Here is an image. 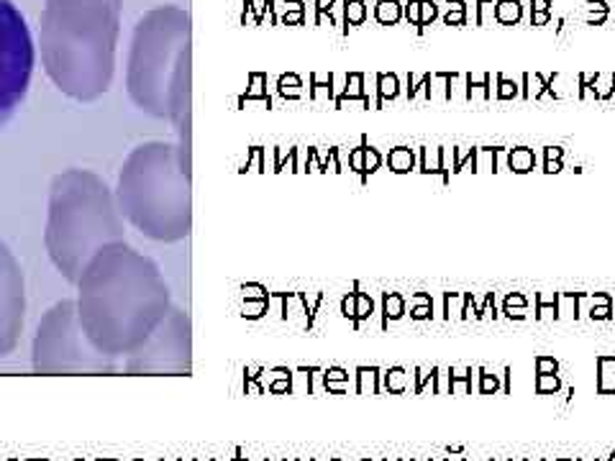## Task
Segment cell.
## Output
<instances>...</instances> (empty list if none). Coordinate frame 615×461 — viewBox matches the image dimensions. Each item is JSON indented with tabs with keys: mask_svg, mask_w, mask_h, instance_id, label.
I'll return each mask as SVG.
<instances>
[{
	"mask_svg": "<svg viewBox=\"0 0 615 461\" xmlns=\"http://www.w3.org/2000/svg\"><path fill=\"white\" fill-rule=\"evenodd\" d=\"M75 287L82 331L111 359L136 351L172 308L170 287L156 262L126 241L92 256Z\"/></svg>",
	"mask_w": 615,
	"mask_h": 461,
	"instance_id": "1",
	"label": "cell"
},
{
	"mask_svg": "<svg viewBox=\"0 0 615 461\" xmlns=\"http://www.w3.org/2000/svg\"><path fill=\"white\" fill-rule=\"evenodd\" d=\"M118 36L120 8L111 0H44L36 49L62 95L95 103L113 85Z\"/></svg>",
	"mask_w": 615,
	"mask_h": 461,
	"instance_id": "2",
	"label": "cell"
},
{
	"mask_svg": "<svg viewBox=\"0 0 615 461\" xmlns=\"http://www.w3.org/2000/svg\"><path fill=\"white\" fill-rule=\"evenodd\" d=\"M126 220L116 190L92 170H64L51 177L44 220V248L54 270L77 284L90 259L111 244L126 241Z\"/></svg>",
	"mask_w": 615,
	"mask_h": 461,
	"instance_id": "3",
	"label": "cell"
},
{
	"mask_svg": "<svg viewBox=\"0 0 615 461\" xmlns=\"http://www.w3.org/2000/svg\"><path fill=\"white\" fill-rule=\"evenodd\" d=\"M116 203L128 226L156 244L185 241L192 231L190 177L177 144L144 141L128 151L116 179Z\"/></svg>",
	"mask_w": 615,
	"mask_h": 461,
	"instance_id": "4",
	"label": "cell"
},
{
	"mask_svg": "<svg viewBox=\"0 0 615 461\" xmlns=\"http://www.w3.org/2000/svg\"><path fill=\"white\" fill-rule=\"evenodd\" d=\"M190 49V15L180 6H156L136 21L126 54V92L142 113L170 118V87L182 51Z\"/></svg>",
	"mask_w": 615,
	"mask_h": 461,
	"instance_id": "5",
	"label": "cell"
},
{
	"mask_svg": "<svg viewBox=\"0 0 615 461\" xmlns=\"http://www.w3.org/2000/svg\"><path fill=\"white\" fill-rule=\"evenodd\" d=\"M31 364L39 374H108L116 364L92 346L80 323L75 300H59L39 320L31 346Z\"/></svg>",
	"mask_w": 615,
	"mask_h": 461,
	"instance_id": "6",
	"label": "cell"
},
{
	"mask_svg": "<svg viewBox=\"0 0 615 461\" xmlns=\"http://www.w3.org/2000/svg\"><path fill=\"white\" fill-rule=\"evenodd\" d=\"M36 67V42L13 0H0V128L29 95Z\"/></svg>",
	"mask_w": 615,
	"mask_h": 461,
	"instance_id": "7",
	"label": "cell"
},
{
	"mask_svg": "<svg viewBox=\"0 0 615 461\" xmlns=\"http://www.w3.org/2000/svg\"><path fill=\"white\" fill-rule=\"evenodd\" d=\"M190 318L182 308L172 305L154 334L126 356L131 374H190Z\"/></svg>",
	"mask_w": 615,
	"mask_h": 461,
	"instance_id": "8",
	"label": "cell"
},
{
	"mask_svg": "<svg viewBox=\"0 0 615 461\" xmlns=\"http://www.w3.org/2000/svg\"><path fill=\"white\" fill-rule=\"evenodd\" d=\"M26 323V279L13 248L0 241V359L15 351Z\"/></svg>",
	"mask_w": 615,
	"mask_h": 461,
	"instance_id": "9",
	"label": "cell"
},
{
	"mask_svg": "<svg viewBox=\"0 0 615 461\" xmlns=\"http://www.w3.org/2000/svg\"><path fill=\"white\" fill-rule=\"evenodd\" d=\"M454 149H446V146H423L421 149V172L423 175H439L441 182L449 184L452 179V170H449V156H452Z\"/></svg>",
	"mask_w": 615,
	"mask_h": 461,
	"instance_id": "10",
	"label": "cell"
},
{
	"mask_svg": "<svg viewBox=\"0 0 615 461\" xmlns=\"http://www.w3.org/2000/svg\"><path fill=\"white\" fill-rule=\"evenodd\" d=\"M538 156L530 146H513L508 149V170L513 175H528V172L536 170Z\"/></svg>",
	"mask_w": 615,
	"mask_h": 461,
	"instance_id": "11",
	"label": "cell"
},
{
	"mask_svg": "<svg viewBox=\"0 0 615 461\" xmlns=\"http://www.w3.org/2000/svg\"><path fill=\"white\" fill-rule=\"evenodd\" d=\"M597 364V395H615V356L600 354Z\"/></svg>",
	"mask_w": 615,
	"mask_h": 461,
	"instance_id": "12",
	"label": "cell"
},
{
	"mask_svg": "<svg viewBox=\"0 0 615 461\" xmlns=\"http://www.w3.org/2000/svg\"><path fill=\"white\" fill-rule=\"evenodd\" d=\"M521 21H523V3L521 0H495V23L518 26Z\"/></svg>",
	"mask_w": 615,
	"mask_h": 461,
	"instance_id": "13",
	"label": "cell"
},
{
	"mask_svg": "<svg viewBox=\"0 0 615 461\" xmlns=\"http://www.w3.org/2000/svg\"><path fill=\"white\" fill-rule=\"evenodd\" d=\"M546 95V77L541 72H523L521 77V98L541 100Z\"/></svg>",
	"mask_w": 615,
	"mask_h": 461,
	"instance_id": "14",
	"label": "cell"
},
{
	"mask_svg": "<svg viewBox=\"0 0 615 461\" xmlns=\"http://www.w3.org/2000/svg\"><path fill=\"white\" fill-rule=\"evenodd\" d=\"M490 82H492V75H490V72H482L480 77H474L472 72H467V103H474V100H492Z\"/></svg>",
	"mask_w": 615,
	"mask_h": 461,
	"instance_id": "15",
	"label": "cell"
},
{
	"mask_svg": "<svg viewBox=\"0 0 615 461\" xmlns=\"http://www.w3.org/2000/svg\"><path fill=\"white\" fill-rule=\"evenodd\" d=\"M387 164H390V170H392V172H397V175H405V172H410L413 167H416V151L408 149V146H397V149L390 151Z\"/></svg>",
	"mask_w": 615,
	"mask_h": 461,
	"instance_id": "16",
	"label": "cell"
},
{
	"mask_svg": "<svg viewBox=\"0 0 615 461\" xmlns=\"http://www.w3.org/2000/svg\"><path fill=\"white\" fill-rule=\"evenodd\" d=\"M592 90H595V100H600V103H608V100H613L615 72H595V75H592Z\"/></svg>",
	"mask_w": 615,
	"mask_h": 461,
	"instance_id": "17",
	"label": "cell"
},
{
	"mask_svg": "<svg viewBox=\"0 0 615 461\" xmlns=\"http://www.w3.org/2000/svg\"><path fill=\"white\" fill-rule=\"evenodd\" d=\"M559 318H580V292H557Z\"/></svg>",
	"mask_w": 615,
	"mask_h": 461,
	"instance_id": "18",
	"label": "cell"
},
{
	"mask_svg": "<svg viewBox=\"0 0 615 461\" xmlns=\"http://www.w3.org/2000/svg\"><path fill=\"white\" fill-rule=\"evenodd\" d=\"M587 15L585 23L587 26H602L610 18V6L608 0H585Z\"/></svg>",
	"mask_w": 615,
	"mask_h": 461,
	"instance_id": "19",
	"label": "cell"
},
{
	"mask_svg": "<svg viewBox=\"0 0 615 461\" xmlns=\"http://www.w3.org/2000/svg\"><path fill=\"white\" fill-rule=\"evenodd\" d=\"M474 172H497V146H477Z\"/></svg>",
	"mask_w": 615,
	"mask_h": 461,
	"instance_id": "20",
	"label": "cell"
},
{
	"mask_svg": "<svg viewBox=\"0 0 615 461\" xmlns=\"http://www.w3.org/2000/svg\"><path fill=\"white\" fill-rule=\"evenodd\" d=\"M444 26H467V3L464 0H446Z\"/></svg>",
	"mask_w": 615,
	"mask_h": 461,
	"instance_id": "21",
	"label": "cell"
},
{
	"mask_svg": "<svg viewBox=\"0 0 615 461\" xmlns=\"http://www.w3.org/2000/svg\"><path fill=\"white\" fill-rule=\"evenodd\" d=\"M428 100H444V103H449V72H431Z\"/></svg>",
	"mask_w": 615,
	"mask_h": 461,
	"instance_id": "22",
	"label": "cell"
},
{
	"mask_svg": "<svg viewBox=\"0 0 615 461\" xmlns=\"http://www.w3.org/2000/svg\"><path fill=\"white\" fill-rule=\"evenodd\" d=\"M516 98H521V82H516V80L505 77L502 72H497L495 100H516Z\"/></svg>",
	"mask_w": 615,
	"mask_h": 461,
	"instance_id": "23",
	"label": "cell"
},
{
	"mask_svg": "<svg viewBox=\"0 0 615 461\" xmlns=\"http://www.w3.org/2000/svg\"><path fill=\"white\" fill-rule=\"evenodd\" d=\"M452 100L467 103V72H449V103Z\"/></svg>",
	"mask_w": 615,
	"mask_h": 461,
	"instance_id": "24",
	"label": "cell"
},
{
	"mask_svg": "<svg viewBox=\"0 0 615 461\" xmlns=\"http://www.w3.org/2000/svg\"><path fill=\"white\" fill-rule=\"evenodd\" d=\"M477 379H480V384H477L480 395H497L500 392V374H492L485 367H480L477 369Z\"/></svg>",
	"mask_w": 615,
	"mask_h": 461,
	"instance_id": "25",
	"label": "cell"
},
{
	"mask_svg": "<svg viewBox=\"0 0 615 461\" xmlns=\"http://www.w3.org/2000/svg\"><path fill=\"white\" fill-rule=\"evenodd\" d=\"M377 15H380L382 23H397L403 18V6L397 0H382L377 6Z\"/></svg>",
	"mask_w": 615,
	"mask_h": 461,
	"instance_id": "26",
	"label": "cell"
},
{
	"mask_svg": "<svg viewBox=\"0 0 615 461\" xmlns=\"http://www.w3.org/2000/svg\"><path fill=\"white\" fill-rule=\"evenodd\" d=\"M536 395H557L561 392V377L559 374H536Z\"/></svg>",
	"mask_w": 615,
	"mask_h": 461,
	"instance_id": "27",
	"label": "cell"
},
{
	"mask_svg": "<svg viewBox=\"0 0 615 461\" xmlns=\"http://www.w3.org/2000/svg\"><path fill=\"white\" fill-rule=\"evenodd\" d=\"M474 151L477 146H454V167H452V175H459L467 164H472V172H474Z\"/></svg>",
	"mask_w": 615,
	"mask_h": 461,
	"instance_id": "28",
	"label": "cell"
},
{
	"mask_svg": "<svg viewBox=\"0 0 615 461\" xmlns=\"http://www.w3.org/2000/svg\"><path fill=\"white\" fill-rule=\"evenodd\" d=\"M405 312V300L397 295V292H387L385 295V318L387 320H397L403 318Z\"/></svg>",
	"mask_w": 615,
	"mask_h": 461,
	"instance_id": "29",
	"label": "cell"
},
{
	"mask_svg": "<svg viewBox=\"0 0 615 461\" xmlns=\"http://www.w3.org/2000/svg\"><path fill=\"white\" fill-rule=\"evenodd\" d=\"M461 300H464V292H444V318H459L461 315Z\"/></svg>",
	"mask_w": 615,
	"mask_h": 461,
	"instance_id": "30",
	"label": "cell"
},
{
	"mask_svg": "<svg viewBox=\"0 0 615 461\" xmlns=\"http://www.w3.org/2000/svg\"><path fill=\"white\" fill-rule=\"evenodd\" d=\"M477 15H474V23L477 26H490L495 21V0H477Z\"/></svg>",
	"mask_w": 615,
	"mask_h": 461,
	"instance_id": "31",
	"label": "cell"
},
{
	"mask_svg": "<svg viewBox=\"0 0 615 461\" xmlns=\"http://www.w3.org/2000/svg\"><path fill=\"white\" fill-rule=\"evenodd\" d=\"M436 18H439V6H436V0H421V26H418V31H423L425 26H431Z\"/></svg>",
	"mask_w": 615,
	"mask_h": 461,
	"instance_id": "32",
	"label": "cell"
},
{
	"mask_svg": "<svg viewBox=\"0 0 615 461\" xmlns=\"http://www.w3.org/2000/svg\"><path fill=\"white\" fill-rule=\"evenodd\" d=\"M405 382H408V374H405V369L395 367L387 372V390L390 392H403L405 390Z\"/></svg>",
	"mask_w": 615,
	"mask_h": 461,
	"instance_id": "33",
	"label": "cell"
},
{
	"mask_svg": "<svg viewBox=\"0 0 615 461\" xmlns=\"http://www.w3.org/2000/svg\"><path fill=\"white\" fill-rule=\"evenodd\" d=\"M400 92V82H397L395 75H382L380 77V95L382 98H397Z\"/></svg>",
	"mask_w": 615,
	"mask_h": 461,
	"instance_id": "34",
	"label": "cell"
},
{
	"mask_svg": "<svg viewBox=\"0 0 615 461\" xmlns=\"http://www.w3.org/2000/svg\"><path fill=\"white\" fill-rule=\"evenodd\" d=\"M533 367H536V374H559V362L554 356H536Z\"/></svg>",
	"mask_w": 615,
	"mask_h": 461,
	"instance_id": "35",
	"label": "cell"
},
{
	"mask_svg": "<svg viewBox=\"0 0 615 461\" xmlns=\"http://www.w3.org/2000/svg\"><path fill=\"white\" fill-rule=\"evenodd\" d=\"M587 318L590 320H613V305H590L587 308Z\"/></svg>",
	"mask_w": 615,
	"mask_h": 461,
	"instance_id": "36",
	"label": "cell"
},
{
	"mask_svg": "<svg viewBox=\"0 0 615 461\" xmlns=\"http://www.w3.org/2000/svg\"><path fill=\"white\" fill-rule=\"evenodd\" d=\"M405 21L410 26H421V0H408L405 3Z\"/></svg>",
	"mask_w": 615,
	"mask_h": 461,
	"instance_id": "37",
	"label": "cell"
},
{
	"mask_svg": "<svg viewBox=\"0 0 615 461\" xmlns=\"http://www.w3.org/2000/svg\"><path fill=\"white\" fill-rule=\"evenodd\" d=\"M502 308H528V298L523 292H508L502 300Z\"/></svg>",
	"mask_w": 615,
	"mask_h": 461,
	"instance_id": "38",
	"label": "cell"
},
{
	"mask_svg": "<svg viewBox=\"0 0 615 461\" xmlns=\"http://www.w3.org/2000/svg\"><path fill=\"white\" fill-rule=\"evenodd\" d=\"M474 315V292H464V300H461V315L459 320H469Z\"/></svg>",
	"mask_w": 615,
	"mask_h": 461,
	"instance_id": "39",
	"label": "cell"
},
{
	"mask_svg": "<svg viewBox=\"0 0 615 461\" xmlns=\"http://www.w3.org/2000/svg\"><path fill=\"white\" fill-rule=\"evenodd\" d=\"M410 318H413V320H433V305L410 308Z\"/></svg>",
	"mask_w": 615,
	"mask_h": 461,
	"instance_id": "40",
	"label": "cell"
},
{
	"mask_svg": "<svg viewBox=\"0 0 615 461\" xmlns=\"http://www.w3.org/2000/svg\"><path fill=\"white\" fill-rule=\"evenodd\" d=\"M502 315L508 320H526L528 318V308H502Z\"/></svg>",
	"mask_w": 615,
	"mask_h": 461,
	"instance_id": "41",
	"label": "cell"
},
{
	"mask_svg": "<svg viewBox=\"0 0 615 461\" xmlns=\"http://www.w3.org/2000/svg\"><path fill=\"white\" fill-rule=\"evenodd\" d=\"M533 305H557V292H536Z\"/></svg>",
	"mask_w": 615,
	"mask_h": 461,
	"instance_id": "42",
	"label": "cell"
},
{
	"mask_svg": "<svg viewBox=\"0 0 615 461\" xmlns=\"http://www.w3.org/2000/svg\"><path fill=\"white\" fill-rule=\"evenodd\" d=\"M541 172H544V175H559V172H564V159H552V162H544V164H541Z\"/></svg>",
	"mask_w": 615,
	"mask_h": 461,
	"instance_id": "43",
	"label": "cell"
},
{
	"mask_svg": "<svg viewBox=\"0 0 615 461\" xmlns=\"http://www.w3.org/2000/svg\"><path fill=\"white\" fill-rule=\"evenodd\" d=\"M552 23V11H544V13H530V26H549Z\"/></svg>",
	"mask_w": 615,
	"mask_h": 461,
	"instance_id": "44",
	"label": "cell"
},
{
	"mask_svg": "<svg viewBox=\"0 0 615 461\" xmlns=\"http://www.w3.org/2000/svg\"><path fill=\"white\" fill-rule=\"evenodd\" d=\"M416 305H433V298L428 292H416V295L410 298V308H416Z\"/></svg>",
	"mask_w": 615,
	"mask_h": 461,
	"instance_id": "45",
	"label": "cell"
},
{
	"mask_svg": "<svg viewBox=\"0 0 615 461\" xmlns=\"http://www.w3.org/2000/svg\"><path fill=\"white\" fill-rule=\"evenodd\" d=\"M566 151L561 146H544V162H552V159H564Z\"/></svg>",
	"mask_w": 615,
	"mask_h": 461,
	"instance_id": "46",
	"label": "cell"
},
{
	"mask_svg": "<svg viewBox=\"0 0 615 461\" xmlns=\"http://www.w3.org/2000/svg\"><path fill=\"white\" fill-rule=\"evenodd\" d=\"M552 0H530L528 8H530V13H544V11H552Z\"/></svg>",
	"mask_w": 615,
	"mask_h": 461,
	"instance_id": "47",
	"label": "cell"
},
{
	"mask_svg": "<svg viewBox=\"0 0 615 461\" xmlns=\"http://www.w3.org/2000/svg\"><path fill=\"white\" fill-rule=\"evenodd\" d=\"M361 15H364V8H361L359 0L349 3V18H352V21H361Z\"/></svg>",
	"mask_w": 615,
	"mask_h": 461,
	"instance_id": "48",
	"label": "cell"
},
{
	"mask_svg": "<svg viewBox=\"0 0 615 461\" xmlns=\"http://www.w3.org/2000/svg\"><path fill=\"white\" fill-rule=\"evenodd\" d=\"M364 162H367V170H377L380 167V154L375 149H369L367 156H364Z\"/></svg>",
	"mask_w": 615,
	"mask_h": 461,
	"instance_id": "49",
	"label": "cell"
},
{
	"mask_svg": "<svg viewBox=\"0 0 615 461\" xmlns=\"http://www.w3.org/2000/svg\"><path fill=\"white\" fill-rule=\"evenodd\" d=\"M369 310H372V300L359 298V315H361V318H364V315H369Z\"/></svg>",
	"mask_w": 615,
	"mask_h": 461,
	"instance_id": "50",
	"label": "cell"
},
{
	"mask_svg": "<svg viewBox=\"0 0 615 461\" xmlns=\"http://www.w3.org/2000/svg\"><path fill=\"white\" fill-rule=\"evenodd\" d=\"M510 374H513V372H510V367L502 369V377H505V387H502V390H505V395H510V392H513V387H510Z\"/></svg>",
	"mask_w": 615,
	"mask_h": 461,
	"instance_id": "51",
	"label": "cell"
},
{
	"mask_svg": "<svg viewBox=\"0 0 615 461\" xmlns=\"http://www.w3.org/2000/svg\"><path fill=\"white\" fill-rule=\"evenodd\" d=\"M446 454H464V446H446Z\"/></svg>",
	"mask_w": 615,
	"mask_h": 461,
	"instance_id": "52",
	"label": "cell"
},
{
	"mask_svg": "<svg viewBox=\"0 0 615 461\" xmlns=\"http://www.w3.org/2000/svg\"><path fill=\"white\" fill-rule=\"evenodd\" d=\"M354 167H361V154H359V151L354 154Z\"/></svg>",
	"mask_w": 615,
	"mask_h": 461,
	"instance_id": "53",
	"label": "cell"
},
{
	"mask_svg": "<svg viewBox=\"0 0 615 461\" xmlns=\"http://www.w3.org/2000/svg\"><path fill=\"white\" fill-rule=\"evenodd\" d=\"M111 3H113V6H118V8H123V0H111Z\"/></svg>",
	"mask_w": 615,
	"mask_h": 461,
	"instance_id": "54",
	"label": "cell"
},
{
	"mask_svg": "<svg viewBox=\"0 0 615 461\" xmlns=\"http://www.w3.org/2000/svg\"><path fill=\"white\" fill-rule=\"evenodd\" d=\"M610 461H615V451H610V456H608Z\"/></svg>",
	"mask_w": 615,
	"mask_h": 461,
	"instance_id": "55",
	"label": "cell"
},
{
	"mask_svg": "<svg viewBox=\"0 0 615 461\" xmlns=\"http://www.w3.org/2000/svg\"><path fill=\"white\" fill-rule=\"evenodd\" d=\"M526 461H530V459H526ZM536 461H546V459H536Z\"/></svg>",
	"mask_w": 615,
	"mask_h": 461,
	"instance_id": "56",
	"label": "cell"
},
{
	"mask_svg": "<svg viewBox=\"0 0 615 461\" xmlns=\"http://www.w3.org/2000/svg\"><path fill=\"white\" fill-rule=\"evenodd\" d=\"M577 461H582V459H577ZM595 461H600V459H597V456H595Z\"/></svg>",
	"mask_w": 615,
	"mask_h": 461,
	"instance_id": "57",
	"label": "cell"
},
{
	"mask_svg": "<svg viewBox=\"0 0 615 461\" xmlns=\"http://www.w3.org/2000/svg\"><path fill=\"white\" fill-rule=\"evenodd\" d=\"M459 461H467V459H464V456H461V459H459Z\"/></svg>",
	"mask_w": 615,
	"mask_h": 461,
	"instance_id": "58",
	"label": "cell"
},
{
	"mask_svg": "<svg viewBox=\"0 0 615 461\" xmlns=\"http://www.w3.org/2000/svg\"><path fill=\"white\" fill-rule=\"evenodd\" d=\"M613 98H615V92H613Z\"/></svg>",
	"mask_w": 615,
	"mask_h": 461,
	"instance_id": "59",
	"label": "cell"
},
{
	"mask_svg": "<svg viewBox=\"0 0 615 461\" xmlns=\"http://www.w3.org/2000/svg\"><path fill=\"white\" fill-rule=\"evenodd\" d=\"M508 461H513V459H508Z\"/></svg>",
	"mask_w": 615,
	"mask_h": 461,
	"instance_id": "60",
	"label": "cell"
},
{
	"mask_svg": "<svg viewBox=\"0 0 615 461\" xmlns=\"http://www.w3.org/2000/svg\"><path fill=\"white\" fill-rule=\"evenodd\" d=\"M608 461H610V459H608Z\"/></svg>",
	"mask_w": 615,
	"mask_h": 461,
	"instance_id": "61",
	"label": "cell"
}]
</instances>
